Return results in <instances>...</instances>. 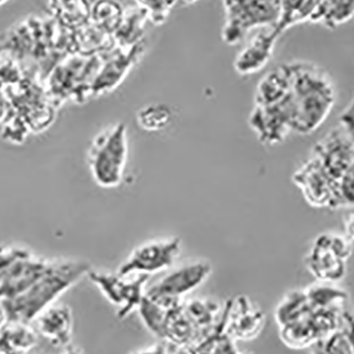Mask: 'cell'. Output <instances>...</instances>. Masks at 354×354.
<instances>
[{"label":"cell","instance_id":"25","mask_svg":"<svg viewBox=\"0 0 354 354\" xmlns=\"http://www.w3.org/2000/svg\"><path fill=\"white\" fill-rule=\"evenodd\" d=\"M341 123L349 131L354 138V99L342 116Z\"/></svg>","mask_w":354,"mask_h":354},{"label":"cell","instance_id":"29","mask_svg":"<svg viewBox=\"0 0 354 354\" xmlns=\"http://www.w3.org/2000/svg\"><path fill=\"white\" fill-rule=\"evenodd\" d=\"M64 354H82V352H81V350L77 349V348L71 345L66 348V351Z\"/></svg>","mask_w":354,"mask_h":354},{"label":"cell","instance_id":"4","mask_svg":"<svg viewBox=\"0 0 354 354\" xmlns=\"http://www.w3.org/2000/svg\"><path fill=\"white\" fill-rule=\"evenodd\" d=\"M127 152V129L123 123H117L93 139L88 151V166L97 185L115 188L121 184Z\"/></svg>","mask_w":354,"mask_h":354},{"label":"cell","instance_id":"9","mask_svg":"<svg viewBox=\"0 0 354 354\" xmlns=\"http://www.w3.org/2000/svg\"><path fill=\"white\" fill-rule=\"evenodd\" d=\"M86 277L100 290L109 304L117 309V317L123 320L138 310L146 296L150 276H121L118 272L95 270L91 268Z\"/></svg>","mask_w":354,"mask_h":354},{"label":"cell","instance_id":"28","mask_svg":"<svg viewBox=\"0 0 354 354\" xmlns=\"http://www.w3.org/2000/svg\"><path fill=\"white\" fill-rule=\"evenodd\" d=\"M6 111V101L3 99V95L0 93V118H3V115H5Z\"/></svg>","mask_w":354,"mask_h":354},{"label":"cell","instance_id":"3","mask_svg":"<svg viewBox=\"0 0 354 354\" xmlns=\"http://www.w3.org/2000/svg\"><path fill=\"white\" fill-rule=\"evenodd\" d=\"M91 264L75 260H57L41 277L29 288L13 297L8 298V309L19 319L37 317L46 308L55 304L59 295L87 276Z\"/></svg>","mask_w":354,"mask_h":354},{"label":"cell","instance_id":"5","mask_svg":"<svg viewBox=\"0 0 354 354\" xmlns=\"http://www.w3.org/2000/svg\"><path fill=\"white\" fill-rule=\"evenodd\" d=\"M225 23L222 39L234 46L252 30L276 27L280 19V0H221Z\"/></svg>","mask_w":354,"mask_h":354},{"label":"cell","instance_id":"24","mask_svg":"<svg viewBox=\"0 0 354 354\" xmlns=\"http://www.w3.org/2000/svg\"><path fill=\"white\" fill-rule=\"evenodd\" d=\"M342 209L354 210V165L339 182Z\"/></svg>","mask_w":354,"mask_h":354},{"label":"cell","instance_id":"1","mask_svg":"<svg viewBox=\"0 0 354 354\" xmlns=\"http://www.w3.org/2000/svg\"><path fill=\"white\" fill-rule=\"evenodd\" d=\"M348 304L349 294L339 284L316 281L288 292L275 309L280 339L292 349L313 347L339 329Z\"/></svg>","mask_w":354,"mask_h":354},{"label":"cell","instance_id":"31","mask_svg":"<svg viewBox=\"0 0 354 354\" xmlns=\"http://www.w3.org/2000/svg\"><path fill=\"white\" fill-rule=\"evenodd\" d=\"M238 354H254V353H252V352H248V351H239V353Z\"/></svg>","mask_w":354,"mask_h":354},{"label":"cell","instance_id":"27","mask_svg":"<svg viewBox=\"0 0 354 354\" xmlns=\"http://www.w3.org/2000/svg\"><path fill=\"white\" fill-rule=\"evenodd\" d=\"M344 232L346 238L354 243V210L348 212L345 216H344Z\"/></svg>","mask_w":354,"mask_h":354},{"label":"cell","instance_id":"20","mask_svg":"<svg viewBox=\"0 0 354 354\" xmlns=\"http://www.w3.org/2000/svg\"><path fill=\"white\" fill-rule=\"evenodd\" d=\"M323 0H280V19L276 29L283 33L286 29L304 21H312Z\"/></svg>","mask_w":354,"mask_h":354},{"label":"cell","instance_id":"18","mask_svg":"<svg viewBox=\"0 0 354 354\" xmlns=\"http://www.w3.org/2000/svg\"><path fill=\"white\" fill-rule=\"evenodd\" d=\"M291 91L288 63L276 66L261 77L254 93L256 106H270L283 100Z\"/></svg>","mask_w":354,"mask_h":354},{"label":"cell","instance_id":"13","mask_svg":"<svg viewBox=\"0 0 354 354\" xmlns=\"http://www.w3.org/2000/svg\"><path fill=\"white\" fill-rule=\"evenodd\" d=\"M250 125L264 145L281 143L293 132V104L291 91L283 100L270 106H256Z\"/></svg>","mask_w":354,"mask_h":354},{"label":"cell","instance_id":"21","mask_svg":"<svg viewBox=\"0 0 354 354\" xmlns=\"http://www.w3.org/2000/svg\"><path fill=\"white\" fill-rule=\"evenodd\" d=\"M353 17L354 0H323L311 21L334 29Z\"/></svg>","mask_w":354,"mask_h":354},{"label":"cell","instance_id":"7","mask_svg":"<svg viewBox=\"0 0 354 354\" xmlns=\"http://www.w3.org/2000/svg\"><path fill=\"white\" fill-rule=\"evenodd\" d=\"M101 59L95 55H71L62 59L49 75L48 93L62 101H84L93 95L91 88L100 68Z\"/></svg>","mask_w":354,"mask_h":354},{"label":"cell","instance_id":"2","mask_svg":"<svg viewBox=\"0 0 354 354\" xmlns=\"http://www.w3.org/2000/svg\"><path fill=\"white\" fill-rule=\"evenodd\" d=\"M291 73L293 132L310 135L327 120L336 102V88L331 75L315 64L288 63Z\"/></svg>","mask_w":354,"mask_h":354},{"label":"cell","instance_id":"16","mask_svg":"<svg viewBox=\"0 0 354 354\" xmlns=\"http://www.w3.org/2000/svg\"><path fill=\"white\" fill-rule=\"evenodd\" d=\"M136 47L130 48L127 53L124 49L111 53L109 57H101L100 68L93 83L91 93L102 95L116 88L127 77L136 59L139 57Z\"/></svg>","mask_w":354,"mask_h":354},{"label":"cell","instance_id":"11","mask_svg":"<svg viewBox=\"0 0 354 354\" xmlns=\"http://www.w3.org/2000/svg\"><path fill=\"white\" fill-rule=\"evenodd\" d=\"M293 182L311 206L332 210L342 209L339 183L326 172L313 155L295 171Z\"/></svg>","mask_w":354,"mask_h":354},{"label":"cell","instance_id":"14","mask_svg":"<svg viewBox=\"0 0 354 354\" xmlns=\"http://www.w3.org/2000/svg\"><path fill=\"white\" fill-rule=\"evenodd\" d=\"M266 325V314L246 296H239L225 306V331L234 341H252Z\"/></svg>","mask_w":354,"mask_h":354},{"label":"cell","instance_id":"30","mask_svg":"<svg viewBox=\"0 0 354 354\" xmlns=\"http://www.w3.org/2000/svg\"><path fill=\"white\" fill-rule=\"evenodd\" d=\"M196 1H198V0H184V3H196Z\"/></svg>","mask_w":354,"mask_h":354},{"label":"cell","instance_id":"15","mask_svg":"<svg viewBox=\"0 0 354 354\" xmlns=\"http://www.w3.org/2000/svg\"><path fill=\"white\" fill-rule=\"evenodd\" d=\"M280 35L276 27L260 30L236 55L234 65L236 73L250 75L263 69L274 55Z\"/></svg>","mask_w":354,"mask_h":354},{"label":"cell","instance_id":"10","mask_svg":"<svg viewBox=\"0 0 354 354\" xmlns=\"http://www.w3.org/2000/svg\"><path fill=\"white\" fill-rule=\"evenodd\" d=\"M182 252L180 238L162 239L141 244L133 250L127 260L119 266V275L151 276L171 270Z\"/></svg>","mask_w":354,"mask_h":354},{"label":"cell","instance_id":"6","mask_svg":"<svg viewBox=\"0 0 354 354\" xmlns=\"http://www.w3.org/2000/svg\"><path fill=\"white\" fill-rule=\"evenodd\" d=\"M353 243L345 234L322 232L304 257V266L316 281L339 284L347 275Z\"/></svg>","mask_w":354,"mask_h":354},{"label":"cell","instance_id":"8","mask_svg":"<svg viewBox=\"0 0 354 354\" xmlns=\"http://www.w3.org/2000/svg\"><path fill=\"white\" fill-rule=\"evenodd\" d=\"M212 274V266L209 262L203 260L188 262L171 268L150 288L147 286L146 296L165 307H175L184 301L185 296L203 286Z\"/></svg>","mask_w":354,"mask_h":354},{"label":"cell","instance_id":"26","mask_svg":"<svg viewBox=\"0 0 354 354\" xmlns=\"http://www.w3.org/2000/svg\"><path fill=\"white\" fill-rule=\"evenodd\" d=\"M130 354H170L169 353L168 347L165 344L156 343L148 347L140 348V349L135 350Z\"/></svg>","mask_w":354,"mask_h":354},{"label":"cell","instance_id":"23","mask_svg":"<svg viewBox=\"0 0 354 354\" xmlns=\"http://www.w3.org/2000/svg\"><path fill=\"white\" fill-rule=\"evenodd\" d=\"M139 8L146 12L153 23H164L177 0H136Z\"/></svg>","mask_w":354,"mask_h":354},{"label":"cell","instance_id":"19","mask_svg":"<svg viewBox=\"0 0 354 354\" xmlns=\"http://www.w3.org/2000/svg\"><path fill=\"white\" fill-rule=\"evenodd\" d=\"M311 349V354H354L353 310L348 309L339 329Z\"/></svg>","mask_w":354,"mask_h":354},{"label":"cell","instance_id":"22","mask_svg":"<svg viewBox=\"0 0 354 354\" xmlns=\"http://www.w3.org/2000/svg\"><path fill=\"white\" fill-rule=\"evenodd\" d=\"M173 115L170 107L165 104H149L142 107L137 114V122L142 130L159 132L170 125Z\"/></svg>","mask_w":354,"mask_h":354},{"label":"cell","instance_id":"12","mask_svg":"<svg viewBox=\"0 0 354 354\" xmlns=\"http://www.w3.org/2000/svg\"><path fill=\"white\" fill-rule=\"evenodd\" d=\"M312 155L336 182L354 165V138L343 124L332 129L314 147Z\"/></svg>","mask_w":354,"mask_h":354},{"label":"cell","instance_id":"17","mask_svg":"<svg viewBox=\"0 0 354 354\" xmlns=\"http://www.w3.org/2000/svg\"><path fill=\"white\" fill-rule=\"evenodd\" d=\"M37 328L49 343L57 347L71 345L73 315L66 304H53L37 315Z\"/></svg>","mask_w":354,"mask_h":354}]
</instances>
